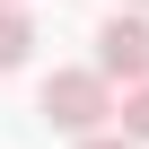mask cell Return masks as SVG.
Returning a JSON list of instances; mask_svg holds the SVG:
<instances>
[{
    "label": "cell",
    "instance_id": "obj_7",
    "mask_svg": "<svg viewBox=\"0 0 149 149\" xmlns=\"http://www.w3.org/2000/svg\"><path fill=\"white\" fill-rule=\"evenodd\" d=\"M123 9H140V0H123Z\"/></svg>",
    "mask_w": 149,
    "mask_h": 149
},
{
    "label": "cell",
    "instance_id": "obj_5",
    "mask_svg": "<svg viewBox=\"0 0 149 149\" xmlns=\"http://www.w3.org/2000/svg\"><path fill=\"white\" fill-rule=\"evenodd\" d=\"M79 149H132V140H123V132H88Z\"/></svg>",
    "mask_w": 149,
    "mask_h": 149
},
{
    "label": "cell",
    "instance_id": "obj_3",
    "mask_svg": "<svg viewBox=\"0 0 149 149\" xmlns=\"http://www.w3.org/2000/svg\"><path fill=\"white\" fill-rule=\"evenodd\" d=\"M26 53H35V18L0 9V70H26Z\"/></svg>",
    "mask_w": 149,
    "mask_h": 149
},
{
    "label": "cell",
    "instance_id": "obj_1",
    "mask_svg": "<svg viewBox=\"0 0 149 149\" xmlns=\"http://www.w3.org/2000/svg\"><path fill=\"white\" fill-rule=\"evenodd\" d=\"M35 114L53 132H70V140H88V132L114 123V79H105V70H53L44 97H35Z\"/></svg>",
    "mask_w": 149,
    "mask_h": 149
},
{
    "label": "cell",
    "instance_id": "obj_4",
    "mask_svg": "<svg viewBox=\"0 0 149 149\" xmlns=\"http://www.w3.org/2000/svg\"><path fill=\"white\" fill-rule=\"evenodd\" d=\"M114 123H123V140H149V79H140V88L114 105Z\"/></svg>",
    "mask_w": 149,
    "mask_h": 149
},
{
    "label": "cell",
    "instance_id": "obj_6",
    "mask_svg": "<svg viewBox=\"0 0 149 149\" xmlns=\"http://www.w3.org/2000/svg\"><path fill=\"white\" fill-rule=\"evenodd\" d=\"M0 9H18V0H0Z\"/></svg>",
    "mask_w": 149,
    "mask_h": 149
},
{
    "label": "cell",
    "instance_id": "obj_2",
    "mask_svg": "<svg viewBox=\"0 0 149 149\" xmlns=\"http://www.w3.org/2000/svg\"><path fill=\"white\" fill-rule=\"evenodd\" d=\"M97 70L123 79V88L149 79V18H140V9H114V18L97 26Z\"/></svg>",
    "mask_w": 149,
    "mask_h": 149
}]
</instances>
